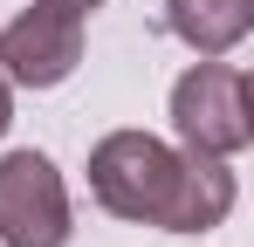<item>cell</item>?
<instances>
[{
  "label": "cell",
  "instance_id": "obj_1",
  "mask_svg": "<svg viewBox=\"0 0 254 247\" xmlns=\"http://www.w3.org/2000/svg\"><path fill=\"white\" fill-rule=\"evenodd\" d=\"M89 192L103 213L158 227V234H206L234 213V172L206 151H172L151 130H110L89 151Z\"/></svg>",
  "mask_w": 254,
  "mask_h": 247
},
{
  "label": "cell",
  "instance_id": "obj_2",
  "mask_svg": "<svg viewBox=\"0 0 254 247\" xmlns=\"http://www.w3.org/2000/svg\"><path fill=\"white\" fill-rule=\"evenodd\" d=\"M172 130L186 151H206V158H234L254 144V96L248 76L227 69L220 55H199L186 76L172 82Z\"/></svg>",
  "mask_w": 254,
  "mask_h": 247
},
{
  "label": "cell",
  "instance_id": "obj_3",
  "mask_svg": "<svg viewBox=\"0 0 254 247\" xmlns=\"http://www.w3.org/2000/svg\"><path fill=\"white\" fill-rule=\"evenodd\" d=\"M69 185L55 158L7 151L0 158V247H69Z\"/></svg>",
  "mask_w": 254,
  "mask_h": 247
},
{
  "label": "cell",
  "instance_id": "obj_4",
  "mask_svg": "<svg viewBox=\"0 0 254 247\" xmlns=\"http://www.w3.org/2000/svg\"><path fill=\"white\" fill-rule=\"evenodd\" d=\"M76 62H83V14H69L55 0L14 14L0 28V69L21 89H55V82L76 76Z\"/></svg>",
  "mask_w": 254,
  "mask_h": 247
},
{
  "label": "cell",
  "instance_id": "obj_5",
  "mask_svg": "<svg viewBox=\"0 0 254 247\" xmlns=\"http://www.w3.org/2000/svg\"><path fill=\"white\" fill-rule=\"evenodd\" d=\"M165 28L192 55H227L254 28V0H165Z\"/></svg>",
  "mask_w": 254,
  "mask_h": 247
},
{
  "label": "cell",
  "instance_id": "obj_6",
  "mask_svg": "<svg viewBox=\"0 0 254 247\" xmlns=\"http://www.w3.org/2000/svg\"><path fill=\"white\" fill-rule=\"evenodd\" d=\"M7 124H14V89H7V76H0V137H7Z\"/></svg>",
  "mask_w": 254,
  "mask_h": 247
},
{
  "label": "cell",
  "instance_id": "obj_7",
  "mask_svg": "<svg viewBox=\"0 0 254 247\" xmlns=\"http://www.w3.org/2000/svg\"><path fill=\"white\" fill-rule=\"evenodd\" d=\"M55 7H69V14H89V7H103V0H55Z\"/></svg>",
  "mask_w": 254,
  "mask_h": 247
}]
</instances>
